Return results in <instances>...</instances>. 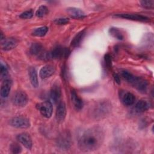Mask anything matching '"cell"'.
I'll list each match as a JSON object with an SVG mask.
<instances>
[{"label": "cell", "instance_id": "cell-13", "mask_svg": "<svg viewBox=\"0 0 154 154\" xmlns=\"http://www.w3.org/2000/svg\"><path fill=\"white\" fill-rule=\"evenodd\" d=\"M55 72V67L52 64L43 66L39 72V76L42 79H46L52 76Z\"/></svg>", "mask_w": 154, "mask_h": 154}, {"label": "cell", "instance_id": "cell-10", "mask_svg": "<svg viewBox=\"0 0 154 154\" xmlns=\"http://www.w3.org/2000/svg\"><path fill=\"white\" fill-rule=\"evenodd\" d=\"M66 112L67 111L65 103L63 101L58 102L55 112L56 120L58 123H62L64 122L66 116Z\"/></svg>", "mask_w": 154, "mask_h": 154}, {"label": "cell", "instance_id": "cell-8", "mask_svg": "<svg viewBox=\"0 0 154 154\" xmlns=\"http://www.w3.org/2000/svg\"><path fill=\"white\" fill-rule=\"evenodd\" d=\"M130 84L140 92L146 93L147 91L148 87L147 81L142 78L134 76Z\"/></svg>", "mask_w": 154, "mask_h": 154}, {"label": "cell", "instance_id": "cell-23", "mask_svg": "<svg viewBox=\"0 0 154 154\" xmlns=\"http://www.w3.org/2000/svg\"><path fill=\"white\" fill-rule=\"evenodd\" d=\"M48 31V28L46 26H40L35 28L32 32V34L36 37H43L46 35Z\"/></svg>", "mask_w": 154, "mask_h": 154}, {"label": "cell", "instance_id": "cell-17", "mask_svg": "<svg viewBox=\"0 0 154 154\" xmlns=\"http://www.w3.org/2000/svg\"><path fill=\"white\" fill-rule=\"evenodd\" d=\"M61 96V90L58 84H54L50 91V97L54 102L57 103L59 101Z\"/></svg>", "mask_w": 154, "mask_h": 154}, {"label": "cell", "instance_id": "cell-2", "mask_svg": "<svg viewBox=\"0 0 154 154\" xmlns=\"http://www.w3.org/2000/svg\"><path fill=\"white\" fill-rule=\"evenodd\" d=\"M111 103L107 100L96 102L90 108V113L91 117L96 120H100L106 117L111 111Z\"/></svg>", "mask_w": 154, "mask_h": 154}, {"label": "cell", "instance_id": "cell-31", "mask_svg": "<svg viewBox=\"0 0 154 154\" xmlns=\"http://www.w3.org/2000/svg\"><path fill=\"white\" fill-rule=\"evenodd\" d=\"M8 73V69L5 65H4L2 63L1 64V79H4L6 77Z\"/></svg>", "mask_w": 154, "mask_h": 154}, {"label": "cell", "instance_id": "cell-3", "mask_svg": "<svg viewBox=\"0 0 154 154\" xmlns=\"http://www.w3.org/2000/svg\"><path fill=\"white\" fill-rule=\"evenodd\" d=\"M72 136L69 131H64L61 132L56 139V146L61 150H67L72 146Z\"/></svg>", "mask_w": 154, "mask_h": 154}, {"label": "cell", "instance_id": "cell-33", "mask_svg": "<svg viewBox=\"0 0 154 154\" xmlns=\"http://www.w3.org/2000/svg\"><path fill=\"white\" fill-rule=\"evenodd\" d=\"M113 78H114L115 82L117 84H119V85L120 84V76L117 73H114L113 75Z\"/></svg>", "mask_w": 154, "mask_h": 154}, {"label": "cell", "instance_id": "cell-30", "mask_svg": "<svg viewBox=\"0 0 154 154\" xmlns=\"http://www.w3.org/2000/svg\"><path fill=\"white\" fill-rule=\"evenodd\" d=\"M33 16V12L32 10H27L20 14V17L22 19H30Z\"/></svg>", "mask_w": 154, "mask_h": 154}, {"label": "cell", "instance_id": "cell-7", "mask_svg": "<svg viewBox=\"0 0 154 154\" xmlns=\"http://www.w3.org/2000/svg\"><path fill=\"white\" fill-rule=\"evenodd\" d=\"M36 108L43 117L46 118H50L51 117L53 111V106L51 102L46 100L37 103Z\"/></svg>", "mask_w": 154, "mask_h": 154}, {"label": "cell", "instance_id": "cell-25", "mask_svg": "<svg viewBox=\"0 0 154 154\" xmlns=\"http://www.w3.org/2000/svg\"><path fill=\"white\" fill-rule=\"evenodd\" d=\"M49 13V9L45 5L40 6L35 12V15L38 17H43Z\"/></svg>", "mask_w": 154, "mask_h": 154}, {"label": "cell", "instance_id": "cell-18", "mask_svg": "<svg viewBox=\"0 0 154 154\" xmlns=\"http://www.w3.org/2000/svg\"><path fill=\"white\" fill-rule=\"evenodd\" d=\"M28 75L30 79V82L33 87L37 88L38 87V81L37 73L35 69L33 67H29L28 70Z\"/></svg>", "mask_w": 154, "mask_h": 154}, {"label": "cell", "instance_id": "cell-4", "mask_svg": "<svg viewBox=\"0 0 154 154\" xmlns=\"http://www.w3.org/2000/svg\"><path fill=\"white\" fill-rule=\"evenodd\" d=\"M70 54L69 49L58 46L52 51L49 52V58L51 59H61L62 58H67Z\"/></svg>", "mask_w": 154, "mask_h": 154}, {"label": "cell", "instance_id": "cell-29", "mask_svg": "<svg viewBox=\"0 0 154 154\" xmlns=\"http://www.w3.org/2000/svg\"><path fill=\"white\" fill-rule=\"evenodd\" d=\"M104 62L106 67L108 69H111L112 67V60L111 55L109 54H106L104 56Z\"/></svg>", "mask_w": 154, "mask_h": 154}, {"label": "cell", "instance_id": "cell-5", "mask_svg": "<svg viewBox=\"0 0 154 154\" xmlns=\"http://www.w3.org/2000/svg\"><path fill=\"white\" fill-rule=\"evenodd\" d=\"M9 123L11 126L19 129H26L31 125L29 120L22 116L13 117L10 120Z\"/></svg>", "mask_w": 154, "mask_h": 154}, {"label": "cell", "instance_id": "cell-14", "mask_svg": "<svg viewBox=\"0 0 154 154\" xmlns=\"http://www.w3.org/2000/svg\"><path fill=\"white\" fill-rule=\"evenodd\" d=\"M17 40L14 38H7L1 41V48L5 51H10L15 48L17 45Z\"/></svg>", "mask_w": 154, "mask_h": 154}, {"label": "cell", "instance_id": "cell-15", "mask_svg": "<svg viewBox=\"0 0 154 154\" xmlns=\"http://www.w3.org/2000/svg\"><path fill=\"white\" fill-rule=\"evenodd\" d=\"M71 100L73 103L74 108L76 110H81L84 106V103L82 99L78 95L74 90H72L70 93Z\"/></svg>", "mask_w": 154, "mask_h": 154}, {"label": "cell", "instance_id": "cell-12", "mask_svg": "<svg viewBox=\"0 0 154 154\" xmlns=\"http://www.w3.org/2000/svg\"><path fill=\"white\" fill-rule=\"evenodd\" d=\"M115 16L118 17H121L123 19H127L129 20H135V21H140V22H146L149 20V18L140 14H128V13H121V14H116Z\"/></svg>", "mask_w": 154, "mask_h": 154}, {"label": "cell", "instance_id": "cell-26", "mask_svg": "<svg viewBox=\"0 0 154 154\" xmlns=\"http://www.w3.org/2000/svg\"><path fill=\"white\" fill-rule=\"evenodd\" d=\"M120 75L122 77V78L126 81L128 82H129L130 84V82L132 81V79L134 77V75H133L132 73H131L129 72L123 70H122L120 72Z\"/></svg>", "mask_w": 154, "mask_h": 154}, {"label": "cell", "instance_id": "cell-24", "mask_svg": "<svg viewBox=\"0 0 154 154\" xmlns=\"http://www.w3.org/2000/svg\"><path fill=\"white\" fill-rule=\"evenodd\" d=\"M109 32L111 35H112L114 38H115L117 40H122L123 39V35L122 33L117 28H114V27L111 28L109 29Z\"/></svg>", "mask_w": 154, "mask_h": 154}, {"label": "cell", "instance_id": "cell-11", "mask_svg": "<svg viewBox=\"0 0 154 154\" xmlns=\"http://www.w3.org/2000/svg\"><path fill=\"white\" fill-rule=\"evenodd\" d=\"M17 140L27 149L30 150L32 147V141L30 135L25 132L19 134L16 137Z\"/></svg>", "mask_w": 154, "mask_h": 154}, {"label": "cell", "instance_id": "cell-20", "mask_svg": "<svg viewBox=\"0 0 154 154\" xmlns=\"http://www.w3.org/2000/svg\"><path fill=\"white\" fill-rule=\"evenodd\" d=\"M149 103L144 99H141L138 100L135 105V110L138 112H143L147 111L149 108Z\"/></svg>", "mask_w": 154, "mask_h": 154}, {"label": "cell", "instance_id": "cell-28", "mask_svg": "<svg viewBox=\"0 0 154 154\" xmlns=\"http://www.w3.org/2000/svg\"><path fill=\"white\" fill-rule=\"evenodd\" d=\"M10 149L11 153H14V154L19 153L22 152L21 146L16 143H14L11 144V145L10 146Z\"/></svg>", "mask_w": 154, "mask_h": 154}, {"label": "cell", "instance_id": "cell-9", "mask_svg": "<svg viewBox=\"0 0 154 154\" xmlns=\"http://www.w3.org/2000/svg\"><path fill=\"white\" fill-rule=\"evenodd\" d=\"M119 97L120 101L125 106H131L135 102V96L134 95L127 91H120Z\"/></svg>", "mask_w": 154, "mask_h": 154}, {"label": "cell", "instance_id": "cell-22", "mask_svg": "<svg viewBox=\"0 0 154 154\" xmlns=\"http://www.w3.org/2000/svg\"><path fill=\"white\" fill-rule=\"evenodd\" d=\"M85 35V30L83 29L79 32H78L75 36L73 37L71 42V46L73 47H76L78 46L81 42L82 38L84 37Z\"/></svg>", "mask_w": 154, "mask_h": 154}, {"label": "cell", "instance_id": "cell-1", "mask_svg": "<svg viewBox=\"0 0 154 154\" xmlns=\"http://www.w3.org/2000/svg\"><path fill=\"white\" fill-rule=\"evenodd\" d=\"M105 139L103 129L98 126L86 129L79 137L78 146L84 152H90L97 150L102 145Z\"/></svg>", "mask_w": 154, "mask_h": 154}, {"label": "cell", "instance_id": "cell-32", "mask_svg": "<svg viewBox=\"0 0 154 154\" xmlns=\"http://www.w3.org/2000/svg\"><path fill=\"white\" fill-rule=\"evenodd\" d=\"M54 22L58 25H66L69 22V19L66 17L58 18V19H56L54 20Z\"/></svg>", "mask_w": 154, "mask_h": 154}, {"label": "cell", "instance_id": "cell-21", "mask_svg": "<svg viewBox=\"0 0 154 154\" xmlns=\"http://www.w3.org/2000/svg\"><path fill=\"white\" fill-rule=\"evenodd\" d=\"M67 11L74 18H83L85 16V13L82 10L75 7H69L67 9Z\"/></svg>", "mask_w": 154, "mask_h": 154}, {"label": "cell", "instance_id": "cell-19", "mask_svg": "<svg viewBox=\"0 0 154 154\" xmlns=\"http://www.w3.org/2000/svg\"><path fill=\"white\" fill-rule=\"evenodd\" d=\"M43 46L40 43H32L29 48V52L33 55H36L38 57L44 52Z\"/></svg>", "mask_w": 154, "mask_h": 154}, {"label": "cell", "instance_id": "cell-16", "mask_svg": "<svg viewBox=\"0 0 154 154\" xmlns=\"http://www.w3.org/2000/svg\"><path fill=\"white\" fill-rule=\"evenodd\" d=\"M11 85H12V82L9 79H5L2 82L1 86V90H0L1 96L2 98H6L8 97L10 93V91L11 90Z\"/></svg>", "mask_w": 154, "mask_h": 154}, {"label": "cell", "instance_id": "cell-6", "mask_svg": "<svg viewBox=\"0 0 154 154\" xmlns=\"http://www.w3.org/2000/svg\"><path fill=\"white\" fill-rule=\"evenodd\" d=\"M12 102L13 104L17 107H23L28 103V95L24 91H17L14 94Z\"/></svg>", "mask_w": 154, "mask_h": 154}, {"label": "cell", "instance_id": "cell-27", "mask_svg": "<svg viewBox=\"0 0 154 154\" xmlns=\"http://www.w3.org/2000/svg\"><path fill=\"white\" fill-rule=\"evenodd\" d=\"M141 5L147 9L153 8L154 7V1L153 0H143L140 2Z\"/></svg>", "mask_w": 154, "mask_h": 154}]
</instances>
